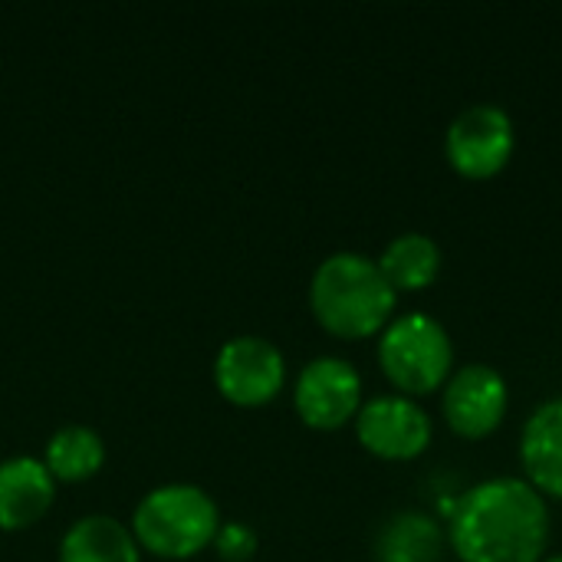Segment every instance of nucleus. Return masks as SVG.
I'll use <instances>...</instances> for the list:
<instances>
[{
	"label": "nucleus",
	"instance_id": "obj_1",
	"mask_svg": "<svg viewBox=\"0 0 562 562\" xmlns=\"http://www.w3.org/2000/svg\"><path fill=\"white\" fill-rule=\"evenodd\" d=\"M448 540L464 562H540L550 540L547 501L517 477L484 481L458 497Z\"/></svg>",
	"mask_w": 562,
	"mask_h": 562
},
{
	"label": "nucleus",
	"instance_id": "obj_2",
	"mask_svg": "<svg viewBox=\"0 0 562 562\" xmlns=\"http://www.w3.org/2000/svg\"><path fill=\"white\" fill-rule=\"evenodd\" d=\"M310 306L329 333L342 339H362L389 326L395 290L379 270V260L356 250H339L316 267Z\"/></svg>",
	"mask_w": 562,
	"mask_h": 562
},
{
	"label": "nucleus",
	"instance_id": "obj_3",
	"mask_svg": "<svg viewBox=\"0 0 562 562\" xmlns=\"http://www.w3.org/2000/svg\"><path fill=\"white\" fill-rule=\"evenodd\" d=\"M221 514L198 484H161L148 491L132 514V537L161 560H191L217 537Z\"/></svg>",
	"mask_w": 562,
	"mask_h": 562
},
{
	"label": "nucleus",
	"instance_id": "obj_4",
	"mask_svg": "<svg viewBox=\"0 0 562 562\" xmlns=\"http://www.w3.org/2000/svg\"><path fill=\"white\" fill-rule=\"evenodd\" d=\"M379 362L385 375L408 395L435 392L454 362L445 326L428 313H405L392 319L379 342Z\"/></svg>",
	"mask_w": 562,
	"mask_h": 562
},
{
	"label": "nucleus",
	"instance_id": "obj_5",
	"mask_svg": "<svg viewBox=\"0 0 562 562\" xmlns=\"http://www.w3.org/2000/svg\"><path fill=\"white\" fill-rule=\"evenodd\" d=\"M283 382H286V359L270 339L234 336L217 349L214 385L227 402L240 408L267 405L280 395Z\"/></svg>",
	"mask_w": 562,
	"mask_h": 562
},
{
	"label": "nucleus",
	"instance_id": "obj_6",
	"mask_svg": "<svg viewBox=\"0 0 562 562\" xmlns=\"http://www.w3.org/2000/svg\"><path fill=\"white\" fill-rule=\"evenodd\" d=\"M293 405L310 428H342L362 408V379L352 362L339 356H319L303 366L293 389Z\"/></svg>",
	"mask_w": 562,
	"mask_h": 562
},
{
	"label": "nucleus",
	"instance_id": "obj_7",
	"mask_svg": "<svg viewBox=\"0 0 562 562\" xmlns=\"http://www.w3.org/2000/svg\"><path fill=\"white\" fill-rule=\"evenodd\" d=\"M514 151V119L491 102L468 105L448 128V158L468 178L497 175Z\"/></svg>",
	"mask_w": 562,
	"mask_h": 562
},
{
	"label": "nucleus",
	"instance_id": "obj_8",
	"mask_svg": "<svg viewBox=\"0 0 562 562\" xmlns=\"http://www.w3.org/2000/svg\"><path fill=\"white\" fill-rule=\"evenodd\" d=\"M356 435L362 448L389 461L418 458L431 441V422L425 408L402 395H382L359 408Z\"/></svg>",
	"mask_w": 562,
	"mask_h": 562
},
{
	"label": "nucleus",
	"instance_id": "obj_9",
	"mask_svg": "<svg viewBox=\"0 0 562 562\" xmlns=\"http://www.w3.org/2000/svg\"><path fill=\"white\" fill-rule=\"evenodd\" d=\"M507 415V382L497 369L471 362L445 389V418L464 438L491 435Z\"/></svg>",
	"mask_w": 562,
	"mask_h": 562
},
{
	"label": "nucleus",
	"instance_id": "obj_10",
	"mask_svg": "<svg viewBox=\"0 0 562 562\" xmlns=\"http://www.w3.org/2000/svg\"><path fill=\"white\" fill-rule=\"evenodd\" d=\"M56 501V481L40 458L0 461V530H26L46 517Z\"/></svg>",
	"mask_w": 562,
	"mask_h": 562
},
{
	"label": "nucleus",
	"instance_id": "obj_11",
	"mask_svg": "<svg viewBox=\"0 0 562 562\" xmlns=\"http://www.w3.org/2000/svg\"><path fill=\"white\" fill-rule=\"evenodd\" d=\"M520 458L537 491L562 497V395L530 415L520 438Z\"/></svg>",
	"mask_w": 562,
	"mask_h": 562
},
{
	"label": "nucleus",
	"instance_id": "obj_12",
	"mask_svg": "<svg viewBox=\"0 0 562 562\" xmlns=\"http://www.w3.org/2000/svg\"><path fill=\"white\" fill-rule=\"evenodd\" d=\"M59 562H142L132 527L105 514L79 517L59 540Z\"/></svg>",
	"mask_w": 562,
	"mask_h": 562
},
{
	"label": "nucleus",
	"instance_id": "obj_13",
	"mask_svg": "<svg viewBox=\"0 0 562 562\" xmlns=\"http://www.w3.org/2000/svg\"><path fill=\"white\" fill-rule=\"evenodd\" d=\"M40 461L46 464L53 481H89L105 464V441L89 425H63L49 435Z\"/></svg>",
	"mask_w": 562,
	"mask_h": 562
},
{
	"label": "nucleus",
	"instance_id": "obj_14",
	"mask_svg": "<svg viewBox=\"0 0 562 562\" xmlns=\"http://www.w3.org/2000/svg\"><path fill=\"white\" fill-rule=\"evenodd\" d=\"M445 550L441 527L418 510L395 514L375 540L379 562H438Z\"/></svg>",
	"mask_w": 562,
	"mask_h": 562
},
{
	"label": "nucleus",
	"instance_id": "obj_15",
	"mask_svg": "<svg viewBox=\"0 0 562 562\" xmlns=\"http://www.w3.org/2000/svg\"><path fill=\"white\" fill-rule=\"evenodd\" d=\"M379 270L392 283V290H422L441 270V250L428 234H398L379 260Z\"/></svg>",
	"mask_w": 562,
	"mask_h": 562
},
{
	"label": "nucleus",
	"instance_id": "obj_16",
	"mask_svg": "<svg viewBox=\"0 0 562 562\" xmlns=\"http://www.w3.org/2000/svg\"><path fill=\"white\" fill-rule=\"evenodd\" d=\"M211 547L217 550V557L224 562H247L254 560L260 540H257V533H254L250 524H240V520H227V524H224V520H221L217 537H214Z\"/></svg>",
	"mask_w": 562,
	"mask_h": 562
},
{
	"label": "nucleus",
	"instance_id": "obj_17",
	"mask_svg": "<svg viewBox=\"0 0 562 562\" xmlns=\"http://www.w3.org/2000/svg\"><path fill=\"white\" fill-rule=\"evenodd\" d=\"M543 562H562V557H550V560H543Z\"/></svg>",
	"mask_w": 562,
	"mask_h": 562
}]
</instances>
